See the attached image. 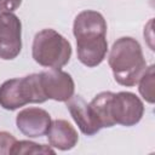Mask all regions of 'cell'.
<instances>
[{
  "mask_svg": "<svg viewBox=\"0 0 155 155\" xmlns=\"http://www.w3.org/2000/svg\"><path fill=\"white\" fill-rule=\"evenodd\" d=\"M22 4V0H0V12H13Z\"/></svg>",
  "mask_w": 155,
  "mask_h": 155,
  "instance_id": "cell-15",
  "label": "cell"
},
{
  "mask_svg": "<svg viewBox=\"0 0 155 155\" xmlns=\"http://www.w3.org/2000/svg\"><path fill=\"white\" fill-rule=\"evenodd\" d=\"M40 85L47 99L67 102L74 96L75 84L71 75L62 69L50 68L39 73Z\"/></svg>",
  "mask_w": 155,
  "mask_h": 155,
  "instance_id": "cell-7",
  "label": "cell"
},
{
  "mask_svg": "<svg viewBox=\"0 0 155 155\" xmlns=\"http://www.w3.org/2000/svg\"><path fill=\"white\" fill-rule=\"evenodd\" d=\"M16 138L5 131H0V154L5 155V154H11L12 148L16 143Z\"/></svg>",
  "mask_w": 155,
  "mask_h": 155,
  "instance_id": "cell-14",
  "label": "cell"
},
{
  "mask_svg": "<svg viewBox=\"0 0 155 155\" xmlns=\"http://www.w3.org/2000/svg\"><path fill=\"white\" fill-rule=\"evenodd\" d=\"M108 64L115 81L126 87L137 85L147 69L142 46L131 36H122L113 44Z\"/></svg>",
  "mask_w": 155,
  "mask_h": 155,
  "instance_id": "cell-2",
  "label": "cell"
},
{
  "mask_svg": "<svg viewBox=\"0 0 155 155\" xmlns=\"http://www.w3.org/2000/svg\"><path fill=\"white\" fill-rule=\"evenodd\" d=\"M47 139L52 148L58 150H70L79 140V134L70 122L63 119H57L51 121L50 128L47 131Z\"/></svg>",
  "mask_w": 155,
  "mask_h": 155,
  "instance_id": "cell-10",
  "label": "cell"
},
{
  "mask_svg": "<svg viewBox=\"0 0 155 155\" xmlns=\"http://www.w3.org/2000/svg\"><path fill=\"white\" fill-rule=\"evenodd\" d=\"M22 50V23L12 12H0V58L15 59Z\"/></svg>",
  "mask_w": 155,
  "mask_h": 155,
  "instance_id": "cell-6",
  "label": "cell"
},
{
  "mask_svg": "<svg viewBox=\"0 0 155 155\" xmlns=\"http://www.w3.org/2000/svg\"><path fill=\"white\" fill-rule=\"evenodd\" d=\"M46 101L39 74L10 79L0 86V107L6 110H16L29 103H44Z\"/></svg>",
  "mask_w": 155,
  "mask_h": 155,
  "instance_id": "cell-4",
  "label": "cell"
},
{
  "mask_svg": "<svg viewBox=\"0 0 155 155\" xmlns=\"http://www.w3.org/2000/svg\"><path fill=\"white\" fill-rule=\"evenodd\" d=\"M111 92L110 91H104L94 96V98L88 103L92 114L99 126L102 128L104 127H113L114 124L109 116V99H110Z\"/></svg>",
  "mask_w": 155,
  "mask_h": 155,
  "instance_id": "cell-11",
  "label": "cell"
},
{
  "mask_svg": "<svg viewBox=\"0 0 155 155\" xmlns=\"http://www.w3.org/2000/svg\"><path fill=\"white\" fill-rule=\"evenodd\" d=\"M51 121V115L41 108H25L16 116L18 130L30 138L45 136L50 128Z\"/></svg>",
  "mask_w": 155,
  "mask_h": 155,
  "instance_id": "cell-8",
  "label": "cell"
},
{
  "mask_svg": "<svg viewBox=\"0 0 155 155\" xmlns=\"http://www.w3.org/2000/svg\"><path fill=\"white\" fill-rule=\"evenodd\" d=\"M67 108L84 134L93 136L102 130V127L94 119L88 103H86V101L81 96H73L70 99H68Z\"/></svg>",
  "mask_w": 155,
  "mask_h": 155,
  "instance_id": "cell-9",
  "label": "cell"
},
{
  "mask_svg": "<svg viewBox=\"0 0 155 155\" xmlns=\"http://www.w3.org/2000/svg\"><path fill=\"white\" fill-rule=\"evenodd\" d=\"M31 56L41 67L61 69L70 61L71 45L54 29H42L34 36Z\"/></svg>",
  "mask_w": 155,
  "mask_h": 155,
  "instance_id": "cell-3",
  "label": "cell"
},
{
  "mask_svg": "<svg viewBox=\"0 0 155 155\" xmlns=\"http://www.w3.org/2000/svg\"><path fill=\"white\" fill-rule=\"evenodd\" d=\"M73 33L78 59L88 68L99 65L108 52L107 22L103 15L93 10L80 12L74 19Z\"/></svg>",
  "mask_w": 155,
  "mask_h": 155,
  "instance_id": "cell-1",
  "label": "cell"
},
{
  "mask_svg": "<svg viewBox=\"0 0 155 155\" xmlns=\"http://www.w3.org/2000/svg\"><path fill=\"white\" fill-rule=\"evenodd\" d=\"M22 154H54L52 147L45 144H38L30 140H16L11 155Z\"/></svg>",
  "mask_w": 155,
  "mask_h": 155,
  "instance_id": "cell-12",
  "label": "cell"
},
{
  "mask_svg": "<svg viewBox=\"0 0 155 155\" xmlns=\"http://www.w3.org/2000/svg\"><path fill=\"white\" fill-rule=\"evenodd\" d=\"M144 114V104L138 96L132 92H111L109 99V116L114 125L126 127L137 125Z\"/></svg>",
  "mask_w": 155,
  "mask_h": 155,
  "instance_id": "cell-5",
  "label": "cell"
},
{
  "mask_svg": "<svg viewBox=\"0 0 155 155\" xmlns=\"http://www.w3.org/2000/svg\"><path fill=\"white\" fill-rule=\"evenodd\" d=\"M140 96L150 104L154 103V65H150L145 69L144 74L138 81Z\"/></svg>",
  "mask_w": 155,
  "mask_h": 155,
  "instance_id": "cell-13",
  "label": "cell"
}]
</instances>
